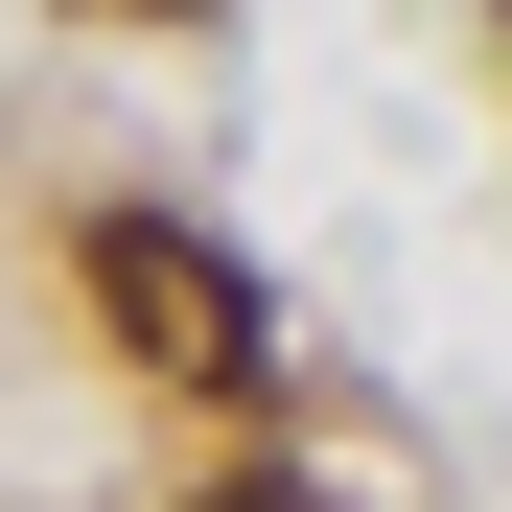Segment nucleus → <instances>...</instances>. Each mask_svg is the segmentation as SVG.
I'll list each match as a JSON object with an SVG mask.
<instances>
[{
	"instance_id": "1",
	"label": "nucleus",
	"mask_w": 512,
	"mask_h": 512,
	"mask_svg": "<svg viewBox=\"0 0 512 512\" xmlns=\"http://www.w3.org/2000/svg\"><path fill=\"white\" fill-rule=\"evenodd\" d=\"M70 280H94V326H117L140 373H256V280H233L210 233H163V210H94V233H70Z\"/></svg>"
},
{
	"instance_id": "3",
	"label": "nucleus",
	"mask_w": 512,
	"mask_h": 512,
	"mask_svg": "<svg viewBox=\"0 0 512 512\" xmlns=\"http://www.w3.org/2000/svg\"><path fill=\"white\" fill-rule=\"evenodd\" d=\"M140 24H210V0H140Z\"/></svg>"
},
{
	"instance_id": "2",
	"label": "nucleus",
	"mask_w": 512,
	"mask_h": 512,
	"mask_svg": "<svg viewBox=\"0 0 512 512\" xmlns=\"http://www.w3.org/2000/svg\"><path fill=\"white\" fill-rule=\"evenodd\" d=\"M187 512H326V489H303V466H233V489H187Z\"/></svg>"
}]
</instances>
